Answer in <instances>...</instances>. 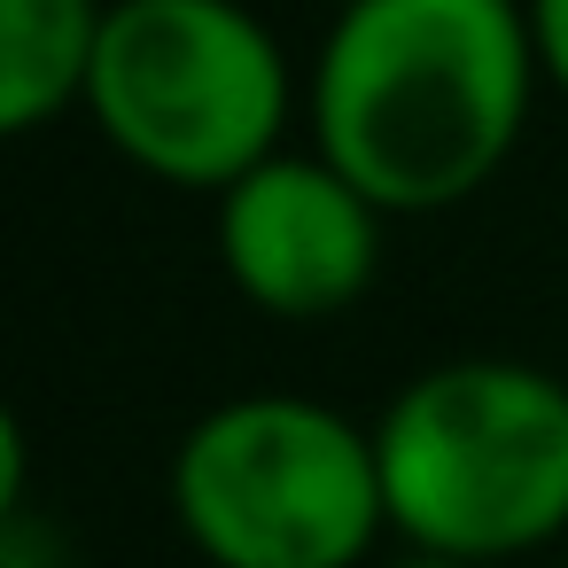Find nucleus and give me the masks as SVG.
Masks as SVG:
<instances>
[{"label":"nucleus","instance_id":"f257e3e1","mask_svg":"<svg viewBox=\"0 0 568 568\" xmlns=\"http://www.w3.org/2000/svg\"><path fill=\"white\" fill-rule=\"evenodd\" d=\"M529 79L521 0H351L312 71V133L382 219L452 211L514 156Z\"/></svg>","mask_w":568,"mask_h":568},{"label":"nucleus","instance_id":"f03ea898","mask_svg":"<svg viewBox=\"0 0 568 568\" xmlns=\"http://www.w3.org/2000/svg\"><path fill=\"white\" fill-rule=\"evenodd\" d=\"M389 529L444 560H514L568 537V389L521 358H452L374 428Z\"/></svg>","mask_w":568,"mask_h":568},{"label":"nucleus","instance_id":"7ed1b4c3","mask_svg":"<svg viewBox=\"0 0 568 568\" xmlns=\"http://www.w3.org/2000/svg\"><path fill=\"white\" fill-rule=\"evenodd\" d=\"M87 110L102 141L164 187L226 195L288 125V63L242 0H118Z\"/></svg>","mask_w":568,"mask_h":568},{"label":"nucleus","instance_id":"20e7f679","mask_svg":"<svg viewBox=\"0 0 568 568\" xmlns=\"http://www.w3.org/2000/svg\"><path fill=\"white\" fill-rule=\"evenodd\" d=\"M180 529L211 568H358L389 529L374 436L312 397H234L172 459Z\"/></svg>","mask_w":568,"mask_h":568},{"label":"nucleus","instance_id":"39448f33","mask_svg":"<svg viewBox=\"0 0 568 568\" xmlns=\"http://www.w3.org/2000/svg\"><path fill=\"white\" fill-rule=\"evenodd\" d=\"M226 281L273 320H327L382 265V211L327 156H273L219 195Z\"/></svg>","mask_w":568,"mask_h":568},{"label":"nucleus","instance_id":"423d86ee","mask_svg":"<svg viewBox=\"0 0 568 568\" xmlns=\"http://www.w3.org/2000/svg\"><path fill=\"white\" fill-rule=\"evenodd\" d=\"M102 24V0H0V125L40 133L48 118L87 102Z\"/></svg>","mask_w":568,"mask_h":568},{"label":"nucleus","instance_id":"0eeeda50","mask_svg":"<svg viewBox=\"0 0 568 568\" xmlns=\"http://www.w3.org/2000/svg\"><path fill=\"white\" fill-rule=\"evenodd\" d=\"M529 9V40H537V71L568 94V0H521Z\"/></svg>","mask_w":568,"mask_h":568},{"label":"nucleus","instance_id":"6e6552de","mask_svg":"<svg viewBox=\"0 0 568 568\" xmlns=\"http://www.w3.org/2000/svg\"><path fill=\"white\" fill-rule=\"evenodd\" d=\"M397 568H475V560H444V552H405Z\"/></svg>","mask_w":568,"mask_h":568},{"label":"nucleus","instance_id":"1a4fd4ad","mask_svg":"<svg viewBox=\"0 0 568 568\" xmlns=\"http://www.w3.org/2000/svg\"><path fill=\"white\" fill-rule=\"evenodd\" d=\"M560 545H568V537H560Z\"/></svg>","mask_w":568,"mask_h":568}]
</instances>
